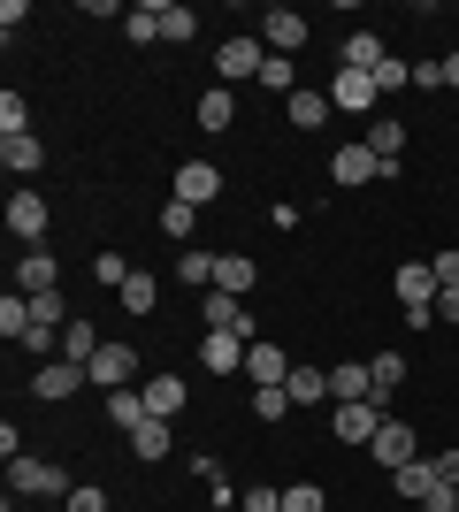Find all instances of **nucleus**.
Returning <instances> with one entry per match:
<instances>
[{
  "mask_svg": "<svg viewBox=\"0 0 459 512\" xmlns=\"http://www.w3.org/2000/svg\"><path fill=\"white\" fill-rule=\"evenodd\" d=\"M8 482H16V497H69V474L46 459V451H23V459H8Z\"/></svg>",
  "mask_w": 459,
  "mask_h": 512,
  "instance_id": "obj_1",
  "label": "nucleus"
},
{
  "mask_svg": "<svg viewBox=\"0 0 459 512\" xmlns=\"http://www.w3.org/2000/svg\"><path fill=\"white\" fill-rule=\"evenodd\" d=\"M199 321H207V329H230V337H261V321L245 314V299H230V291H199Z\"/></svg>",
  "mask_w": 459,
  "mask_h": 512,
  "instance_id": "obj_2",
  "label": "nucleus"
},
{
  "mask_svg": "<svg viewBox=\"0 0 459 512\" xmlns=\"http://www.w3.org/2000/svg\"><path fill=\"white\" fill-rule=\"evenodd\" d=\"M261 62H268V46H261V39H245V31L215 46V77H222V85H245V77H261Z\"/></svg>",
  "mask_w": 459,
  "mask_h": 512,
  "instance_id": "obj_3",
  "label": "nucleus"
},
{
  "mask_svg": "<svg viewBox=\"0 0 459 512\" xmlns=\"http://www.w3.org/2000/svg\"><path fill=\"white\" fill-rule=\"evenodd\" d=\"M46 222H54V207H46L31 184H16V199H8V237H23V253L46 237Z\"/></svg>",
  "mask_w": 459,
  "mask_h": 512,
  "instance_id": "obj_4",
  "label": "nucleus"
},
{
  "mask_svg": "<svg viewBox=\"0 0 459 512\" xmlns=\"http://www.w3.org/2000/svg\"><path fill=\"white\" fill-rule=\"evenodd\" d=\"M291 367H299V360H291L284 344H268V337H253V344H245V383H253V390H276V383L291 375Z\"/></svg>",
  "mask_w": 459,
  "mask_h": 512,
  "instance_id": "obj_5",
  "label": "nucleus"
},
{
  "mask_svg": "<svg viewBox=\"0 0 459 512\" xmlns=\"http://www.w3.org/2000/svg\"><path fill=\"white\" fill-rule=\"evenodd\" d=\"M92 375L77 360H46L39 375H31V398H46V406H62V398H77V390H85Z\"/></svg>",
  "mask_w": 459,
  "mask_h": 512,
  "instance_id": "obj_6",
  "label": "nucleus"
},
{
  "mask_svg": "<svg viewBox=\"0 0 459 512\" xmlns=\"http://www.w3.org/2000/svg\"><path fill=\"white\" fill-rule=\"evenodd\" d=\"M375 100H383V92H375L368 69H337V77H329V107H345V115H375Z\"/></svg>",
  "mask_w": 459,
  "mask_h": 512,
  "instance_id": "obj_7",
  "label": "nucleus"
},
{
  "mask_svg": "<svg viewBox=\"0 0 459 512\" xmlns=\"http://www.w3.org/2000/svg\"><path fill=\"white\" fill-rule=\"evenodd\" d=\"M306 31H314V23H306L299 8H268V16H261V46H268V54H299Z\"/></svg>",
  "mask_w": 459,
  "mask_h": 512,
  "instance_id": "obj_8",
  "label": "nucleus"
},
{
  "mask_svg": "<svg viewBox=\"0 0 459 512\" xmlns=\"http://www.w3.org/2000/svg\"><path fill=\"white\" fill-rule=\"evenodd\" d=\"M16 291H23V299H39V291H62V260L46 253V245H31V253L16 260Z\"/></svg>",
  "mask_w": 459,
  "mask_h": 512,
  "instance_id": "obj_9",
  "label": "nucleus"
},
{
  "mask_svg": "<svg viewBox=\"0 0 459 512\" xmlns=\"http://www.w3.org/2000/svg\"><path fill=\"white\" fill-rule=\"evenodd\" d=\"M85 375H92V390H131L138 352H131V344H100V360H92Z\"/></svg>",
  "mask_w": 459,
  "mask_h": 512,
  "instance_id": "obj_10",
  "label": "nucleus"
},
{
  "mask_svg": "<svg viewBox=\"0 0 459 512\" xmlns=\"http://www.w3.org/2000/svg\"><path fill=\"white\" fill-rule=\"evenodd\" d=\"M368 451L383 459V474H398V467H414V459H421V444H414V428H406V421H383Z\"/></svg>",
  "mask_w": 459,
  "mask_h": 512,
  "instance_id": "obj_11",
  "label": "nucleus"
},
{
  "mask_svg": "<svg viewBox=\"0 0 459 512\" xmlns=\"http://www.w3.org/2000/svg\"><path fill=\"white\" fill-rule=\"evenodd\" d=\"M329 176L352 192V184H375V176H383V161H375L368 138H360V146H337V153H329Z\"/></svg>",
  "mask_w": 459,
  "mask_h": 512,
  "instance_id": "obj_12",
  "label": "nucleus"
},
{
  "mask_svg": "<svg viewBox=\"0 0 459 512\" xmlns=\"http://www.w3.org/2000/svg\"><path fill=\"white\" fill-rule=\"evenodd\" d=\"M391 421V413L375 406V398H352V406H337V436L345 444H375V428Z\"/></svg>",
  "mask_w": 459,
  "mask_h": 512,
  "instance_id": "obj_13",
  "label": "nucleus"
},
{
  "mask_svg": "<svg viewBox=\"0 0 459 512\" xmlns=\"http://www.w3.org/2000/svg\"><path fill=\"white\" fill-rule=\"evenodd\" d=\"M215 291H230V299H253V291H261V260H253V253H222Z\"/></svg>",
  "mask_w": 459,
  "mask_h": 512,
  "instance_id": "obj_14",
  "label": "nucleus"
},
{
  "mask_svg": "<svg viewBox=\"0 0 459 512\" xmlns=\"http://www.w3.org/2000/svg\"><path fill=\"white\" fill-rule=\"evenodd\" d=\"M215 192H222V169H215V161H184V169H176V199H184V207H207Z\"/></svg>",
  "mask_w": 459,
  "mask_h": 512,
  "instance_id": "obj_15",
  "label": "nucleus"
},
{
  "mask_svg": "<svg viewBox=\"0 0 459 512\" xmlns=\"http://www.w3.org/2000/svg\"><path fill=\"white\" fill-rule=\"evenodd\" d=\"M199 360H207V375H238V367H245V337L207 329V337H199Z\"/></svg>",
  "mask_w": 459,
  "mask_h": 512,
  "instance_id": "obj_16",
  "label": "nucleus"
},
{
  "mask_svg": "<svg viewBox=\"0 0 459 512\" xmlns=\"http://www.w3.org/2000/svg\"><path fill=\"white\" fill-rule=\"evenodd\" d=\"M184 406H192V383H184V375H153L146 383V413L153 421H176Z\"/></svg>",
  "mask_w": 459,
  "mask_h": 512,
  "instance_id": "obj_17",
  "label": "nucleus"
},
{
  "mask_svg": "<svg viewBox=\"0 0 459 512\" xmlns=\"http://www.w3.org/2000/svg\"><path fill=\"white\" fill-rule=\"evenodd\" d=\"M391 283H398V306H437V268L429 260H406Z\"/></svg>",
  "mask_w": 459,
  "mask_h": 512,
  "instance_id": "obj_18",
  "label": "nucleus"
},
{
  "mask_svg": "<svg viewBox=\"0 0 459 512\" xmlns=\"http://www.w3.org/2000/svg\"><path fill=\"white\" fill-rule=\"evenodd\" d=\"M215 268H222V253H207V245H184V253H176V283H184V291H215Z\"/></svg>",
  "mask_w": 459,
  "mask_h": 512,
  "instance_id": "obj_19",
  "label": "nucleus"
},
{
  "mask_svg": "<svg viewBox=\"0 0 459 512\" xmlns=\"http://www.w3.org/2000/svg\"><path fill=\"white\" fill-rule=\"evenodd\" d=\"M284 115H291V130H322L329 115H337V107H329V92H314V85H299L284 100Z\"/></svg>",
  "mask_w": 459,
  "mask_h": 512,
  "instance_id": "obj_20",
  "label": "nucleus"
},
{
  "mask_svg": "<svg viewBox=\"0 0 459 512\" xmlns=\"http://www.w3.org/2000/svg\"><path fill=\"white\" fill-rule=\"evenodd\" d=\"M329 398H337V406H352V398H375L368 360H337V367H329Z\"/></svg>",
  "mask_w": 459,
  "mask_h": 512,
  "instance_id": "obj_21",
  "label": "nucleus"
},
{
  "mask_svg": "<svg viewBox=\"0 0 459 512\" xmlns=\"http://www.w3.org/2000/svg\"><path fill=\"white\" fill-rule=\"evenodd\" d=\"M54 352H62V360H77V367H92V360H100V329H92L85 314H69V329H62V344H54Z\"/></svg>",
  "mask_w": 459,
  "mask_h": 512,
  "instance_id": "obj_22",
  "label": "nucleus"
},
{
  "mask_svg": "<svg viewBox=\"0 0 459 512\" xmlns=\"http://www.w3.org/2000/svg\"><path fill=\"white\" fill-rule=\"evenodd\" d=\"M230 123H238V92L207 85V92H199V130H230Z\"/></svg>",
  "mask_w": 459,
  "mask_h": 512,
  "instance_id": "obj_23",
  "label": "nucleus"
},
{
  "mask_svg": "<svg viewBox=\"0 0 459 512\" xmlns=\"http://www.w3.org/2000/svg\"><path fill=\"white\" fill-rule=\"evenodd\" d=\"M437 482H444V474H437V459H414V467H398V474H391V490L406 497V505H421V497L437 490Z\"/></svg>",
  "mask_w": 459,
  "mask_h": 512,
  "instance_id": "obj_24",
  "label": "nucleus"
},
{
  "mask_svg": "<svg viewBox=\"0 0 459 512\" xmlns=\"http://www.w3.org/2000/svg\"><path fill=\"white\" fill-rule=\"evenodd\" d=\"M337 69H368L375 77V69H383V39H375V31H352V39L337 46Z\"/></svg>",
  "mask_w": 459,
  "mask_h": 512,
  "instance_id": "obj_25",
  "label": "nucleus"
},
{
  "mask_svg": "<svg viewBox=\"0 0 459 512\" xmlns=\"http://www.w3.org/2000/svg\"><path fill=\"white\" fill-rule=\"evenodd\" d=\"M39 161H46V146L31 138V130H23V138H0V169H8V176H31Z\"/></svg>",
  "mask_w": 459,
  "mask_h": 512,
  "instance_id": "obj_26",
  "label": "nucleus"
},
{
  "mask_svg": "<svg viewBox=\"0 0 459 512\" xmlns=\"http://www.w3.org/2000/svg\"><path fill=\"white\" fill-rule=\"evenodd\" d=\"M368 383H375V406H391V390L406 383V352H375V360H368Z\"/></svg>",
  "mask_w": 459,
  "mask_h": 512,
  "instance_id": "obj_27",
  "label": "nucleus"
},
{
  "mask_svg": "<svg viewBox=\"0 0 459 512\" xmlns=\"http://www.w3.org/2000/svg\"><path fill=\"white\" fill-rule=\"evenodd\" d=\"M123 39H131V46H153V39H161V0H138V8H123Z\"/></svg>",
  "mask_w": 459,
  "mask_h": 512,
  "instance_id": "obj_28",
  "label": "nucleus"
},
{
  "mask_svg": "<svg viewBox=\"0 0 459 512\" xmlns=\"http://www.w3.org/2000/svg\"><path fill=\"white\" fill-rule=\"evenodd\" d=\"M115 299H123V314H131V321H146V314H153V306H161V283H153V276H146V268H138V276H131V283H123V291H115Z\"/></svg>",
  "mask_w": 459,
  "mask_h": 512,
  "instance_id": "obj_29",
  "label": "nucleus"
},
{
  "mask_svg": "<svg viewBox=\"0 0 459 512\" xmlns=\"http://www.w3.org/2000/svg\"><path fill=\"white\" fill-rule=\"evenodd\" d=\"M131 451H138V459H169V451H176V436H169V421H153V413H146V421H138V428H131Z\"/></svg>",
  "mask_w": 459,
  "mask_h": 512,
  "instance_id": "obj_30",
  "label": "nucleus"
},
{
  "mask_svg": "<svg viewBox=\"0 0 459 512\" xmlns=\"http://www.w3.org/2000/svg\"><path fill=\"white\" fill-rule=\"evenodd\" d=\"M284 390H291V406H322V398H329V375H322V367H291Z\"/></svg>",
  "mask_w": 459,
  "mask_h": 512,
  "instance_id": "obj_31",
  "label": "nucleus"
},
{
  "mask_svg": "<svg viewBox=\"0 0 459 512\" xmlns=\"http://www.w3.org/2000/svg\"><path fill=\"white\" fill-rule=\"evenodd\" d=\"M161 39H169V46H192L199 39V16L184 8V0H161Z\"/></svg>",
  "mask_w": 459,
  "mask_h": 512,
  "instance_id": "obj_32",
  "label": "nucleus"
},
{
  "mask_svg": "<svg viewBox=\"0 0 459 512\" xmlns=\"http://www.w3.org/2000/svg\"><path fill=\"white\" fill-rule=\"evenodd\" d=\"M398 146H406V123H398V115H375L368 153H375V161H398Z\"/></svg>",
  "mask_w": 459,
  "mask_h": 512,
  "instance_id": "obj_33",
  "label": "nucleus"
},
{
  "mask_svg": "<svg viewBox=\"0 0 459 512\" xmlns=\"http://www.w3.org/2000/svg\"><path fill=\"white\" fill-rule=\"evenodd\" d=\"M0 337H8V344L31 337V299H23V291H8V299H0Z\"/></svg>",
  "mask_w": 459,
  "mask_h": 512,
  "instance_id": "obj_34",
  "label": "nucleus"
},
{
  "mask_svg": "<svg viewBox=\"0 0 459 512\" xmlns=\"http://www.w3.org/2000/svg\"><path fill=\"white\" fill-rule=\"evenodd\" d=\"M108 421L123 428V436H131V428L146 421V390H108Z\"/></svg>",
  "mask_w": 459,
  "mask_h": 512,
  "instance_id": "obj_35",
  "label": "nucleus"
},
{
  "mask_svg": "<svg viewBox=\"0 0 459 512\" xmlns=\"http://www.w3.org/2000/svg\"><path fill=\"white\" fill-rule=\"evenodd\" d=\"M261 92H284V100L299 92V69H291V54H268V62H261Z\"/></svg>",
  "mask_w": 459,
  "mask_h": 512,
  "instance_id": "obj_36",
  "label": "nucleus"
},
{
  "mask_svg": "<svg viewBox=\"0 0 459 512\" xmlns=\"http://www.w3.org/2000/svg\"><path fill=\"white\" fill-rule=\"evenodd\" d=\"M92 276L108 283V291H123V283L138 276V268H131V260H123V253H115V245H108V253H92Z\"/></svg>",
  "mask_w": 459,
  "mask_h": 512,
  "instance_id": "obj_37",
  "label": "nucleus"
},
{
  "mask_svg": "<svg viewBox=\"0 0 459 512\" xmlns=\"http://www.w3.org/2000/svg\"><path fill=\"white\" fill-rule=\"evenodd\" d=\"M161 230H169L176 245H192V230H199V207H184V199H169V207H161Z\"/></svg>",
  "mask_w": 459,
  "mask_h": 512,
  "instance_id": "obj_38",
  "label": "nucleus"
},
{
  "mask_svg": "<svg viewBox=\"0 0 459 512\" xmlns=\"http://www.w3.org/2000/svg\"><path fill=\"white\" fill-rule=\"evenodd\" d=\"M284 413H291V390L284 383H276V390H253V421H261V428H276Z\"/></svg>",
  "mask_w": 459,
  "mask_h": 512,
  "instance_id": "obj_39",
  "label": "nucleus"
},
{
  "mask_svg": "<svg viewBox=\"0 0 459 512\" xmlns=\"http://www.w3.org/2000/svg\"><path fill=\"white\" fill-rule=\"evenodd\" d=\"M31 130V107H23V92H0V138H23Z\"/></svg>",
  "mask_w": 459,
  "mask_h": 512,
  "instance_id": "obj_40",
  "label": "nucleus"
},
{
  "mask_svg": "<svg viewBox=\"0 0 459 512\" xmlns=\"http://www.w3.org/2000/svg\"><path fill=\"white\" fill-rule=\"evenodd\" d=\"M375 92H414V62L383 54V69H375Z\"/></svg>",
  "mask_w": 459,
  "mask_h": 512,
  "instance_id": "obj_41",
  "label": "nucleus"
},
{
  "mask_svg": "<svg viewBox=\"0 0 459 512\" xmlns=\"http://www.w3.org/2000/svg\"><path fill=\"white\" fill-rule=\"evenodd\" d=\"M238 512H284V490H276V482H253V490L238 497Z\"/></svg>",
  "mask_w": 459,
  "mask_h": 512,
  "instance_id": "obj_42",
  "label": "nucleus"
},
{
  "mask_svg": "<svg viewBox=\"0 0 459 512\" xmlns=\"http://www.w3.org/2000/svg\"><path fill=\"white\" fill-rule=\"evenodd\" d=\"M284 512H322V482H291V490H284Z\"/></svg>",
  "mask_w": 459,
  "mask_h": 512,
  "instance_id": "obj_43",
  "label": "nucleus"
},
{
  "mask_svg": "<svg viewBox=\"0 0 459 512\" xmlns=\"http://www.w3.org/2000/svg\"><path fill=\"white\" fill-rule=\"evenodd\" d=\"M62 512H108V490H92V482H77V490L62 497Z\"/></svg>",
  "mask_w": 459,
  "mask_h": 512,
  "instance_id": "obj_44",
  "label": "nucleus"
},
{
  "mask_svg": "<svg viewBox=\"0 0 459 512\" xmlns=\"http://www.w3.org/2000/svg\"><path fill=\"white\" fill-rule=\"evenodd\" d=\"M429 268H437V291H459V245H444Z\"/></svg>",
  "mask_w": 459,
  "mask_h": 512,
  "instance_id": "obj_45",
  "label": "nucleus"
},
{
  "mask_svg": "<svg viewBox=\"0 0 459 512\" xmlns=\"http://www.w3.org/2000/svg\"><path fill=\"white\" fill-rule=\"evenodd\" d=\"M23 16H31V8H23V0H0V39L16 46V31H23Z\"/></svg>",
  "mask_w": 459,
  "mask_h": 512,
  "instance_id": "obj_46",
  "label": "nucleus"
},
{
  "mask_svg": "<svg viewBox=\"0 0 459 512\" xmlns=\"http://www.w3.org/2000/svg\"><path fill=\"white\" fill-rule=\"evenodd\" d=\"M414 92H444V62H414Z\"/></svg>",
  "mask_w": 459,
  "mask_h": 512,
  "instance_id": "obj_47",
  "label": "nucleus"
},
{
  "mask_svg": "<svg viewBox=\"0 0 459 512\" xmlns=\"http://www.w3.org/2000/svg\"><path fill=\"white\" fill-rule=\"evenodd\" d=\"M421 512H459V490H452V482H437V490L421 497Z\"/></svg>",
  "mask_w": 459,
  "mask_h": 512,
  "instance_id": "obj_48",
  "label": "nucleus"
},
{
  "mask_svg": "<svg viewBox=\"0 0 459 512\" xmlns=\"http://www.w3.org/2000/svg\"><path fill=\"white\" fill-rule=\"evenodd\" d=\"M437 321H452V329H459V291H437Z\"/></svg>",
  "mask_w": 459,
  "mask_h": 512,
  "instance_id": "obj_49",
  "label": "nucleus"
},
{
  "mask_svg": "<svg viewBox=\"0 0 459 512\" xmlns=\"http://www.w3.org/2000/svg\"><path fill=\"white\" fill-rule=\"evenodd\" d=\"M437 474H444V482L459 490V451H437Z\"/></svg>",
  "mask_w": 459,
  "mask_h": 512,
  "instance_id": "obj_50",
  "label": "nucleus"
},
{
  "mask_svg": "<svg viewBox=\"0 0 459 512\" xmlns=\"http://www.w3.org/2000/svg\"><path fill=\"white\" fill-rule=\"evenodd\" d=\"M444 92H459V54H444Z\"/></svg>",
  "mask_w": 459,
  "mask_h": 512,
  "instance_id": "obj_51",
  "label": "nucleus"
},
{
  "mask_svg": "<svg viewBox=\"0 0 459 512\" xmlns=\"http://www.w3.org/2000/svg\"><path fill=\"white\" fill-rule=\"evenodd\" d=\"M8 512H16V505H8Z\"/></svg>",
  "mask_w": 459,
  "mask_h": 512,
  "instance_id": "obj_52",
  "label": "nucleus"
}]
</instances>
